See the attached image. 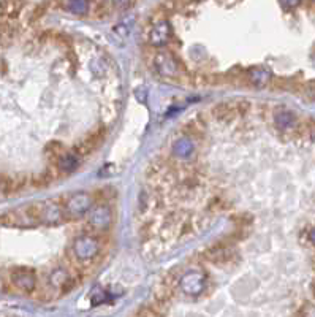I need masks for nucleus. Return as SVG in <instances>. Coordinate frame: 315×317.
I'll use <instances>...</instances> for the list:
<instances>
[{"mask_svg": "<svg viewBox=\"0 0 315 317\" xmlns=\"http://www.w3.org/2000/svg\"><path fill=\"white\" fill-rule=\"evenodd\" d=\"M307 90H309V99L314 100V83L312 81L307 83Z\"/></svg>", "mask_w": 315, "mask_h": 317, "instance_id": "27", "label": "nucleus"}, {"mask_svg": "<svg viewBox=\"0 0 315 317\" xmlns=\"http://www.w3.org/2000/svg\"><path fill=\"white\" fill-rule=\"evenodd\" d=\"M80 162L81 159L78 157L73 151H65L61 156V159L56 162V165H57L56 168L62 174H71L80 168Z\"/></svg>", "mask_w": 315, "mask_h": 317, "instance_id": "13", "label": "nucleus"}, {"mask_svg": "<svg viewBox=\"0 0 315 317\" xmlns=\"http://www.w3.org/2000/svg\"><path fill=\"white\" fill-rule=\"evenodd\" d=\"M65 151H67V149H65V146L61 143V141H52V143H49L48 146H46L44 156L49 162H57Z\"/></svg>", "mask_w": 315, "mask_h": 317, "instance_id": "17", "label": "nucleus"}, {"mask_svg": "<svg viewBox=\"0 0 315 317\" xmlns=\"http://www.w3.org/2000/svg\"><path fill=\"white\" fill-rule=\"evenodd\" d=\"M75 277L70 273L68 268L65 267H57L49 273L48 276V282L51 290H59L61 294H67L70 292V289L75 286Z\"/></svg>", "mask_w": 315, "mask_h": 317, "instance_id": "6", "label": "nucleus"}, {"mask_svg": "<svg viewBox=\"0 0 315 317\" xmlns=\"http://www.w3.org/2000/svg\"><path fill=\"white\" fill-rule=\"evenodd\" d=\"M212 116L217 121H222V122H231L236 116V111H234V106H233V102H222V103H217L215 106H212L211 109Z\"/></svg>", "mask_w": 315, "mask_h": 317, "instance_id": "14", "label": "nucleus"}, {"mask_svg": "<svg viewBox=\"0 0 315 317\" xmlns=\"http://www.w3.org/2000/svg\"><path fill=\"white\" fill-rule=\"evenodd\" d=\"M108 300V295L106 292L102 289V287H95L94 290H92V294H90V301H92V305L94 306H98V305H102V303H105Z\"/></svg>", "mask_w": 315, "mask_h": 317, "instance_id": "22", "label": "nucleus"}, {"mask_svg": "<svg viewBox=\"0 0 315 317\" xmlns=\"http://www.w3.org/2000/svg\"><path fill=\"white\" fill-rule=\"evenodd\" d=\"M193 149H195V146H193L192 140H190V138H179V140H176L173 143L174 156L182 157V159H187L190 154L193 152Z\"/></svg>", "mask_w": 315, "mask_h": 317, "instance_id": "16", "label": "nucleus"}, {"mask_svg": "<svg viewBox=\"0 0 315 317\" xmlns=\"http://www.w3.org/2000/svg\"><path fill=\"white\" fill-rule=\"evenodd\" d=\"M171 38H173V30H171V25H169V21L168 19H162V21H157L152 25V29H150L149 43L154 48H162L168 44Z\"/></svg>", "mask_w": 315, "mask_h": 317, "instance_id": "9", "label": "nucleus"}, {"mask_svg": "<svg viewBox=\"0 0 315 317\" xmlns=\"http://www.w3.org/2000/svg\"><path fill=\"white\" fill-rule=\"evenodd\" d=\"M105 135H106V128H105V124H100L94 132H90L86 138H83L80 145H76L73 148V152L80 159L87 156V154H90V152H94L97 148L105 141Z\"/></svg>", "mask_w": 315, "mask_h": 317, "instance_id": "5", "label": "nucleus"}, {"mask_svg": "<svg viewBox=\"0 0 315 317\" xmlns=\"http://www.w3.org/2000/svg\"><path fill=\"white\" fill-rule=\"evenodd\" d=\"M181 290L186 295L190 296H198L200 294H203V290L206 289V277L201 271H189L186 273L179 281Z\"/></svg>", "mask_w": 315, "mask_h": 317, "instance_id": "7", "label": "nucleus"}, {"mask_svg": "<svg viewBox=\"0 0 315 317\" xmlns=\"http://www.w3.org/2000/svg\"><path fill=\"white\" fill-rule=\"evenodd\" d=\"M233 106H234L236 114L246 116L249 113V109H251V103L247 100H238V102H233Z\"/></svg>", "mask_w": 315, "mask_h": 317, "instance_id": "23", "label": "nucleus"}, {"mask_svg": "<svg viewBox=\"0 0 315 317\" xmlns=\"http://www.w3.org/2000/svg\"><path fill=\"white\" fill-rule=\"evenodd\" d=\"M5 290V281H3V277L0 276V292H3Z\"/></svg>", "mask_w": 315, "mask_h": 317, "instance_id": "28", "label": "nucleus"}, {"mask_svg": "<svg viewBox=\"0 0 315 317\" xmlns=\"http://www.w3.org/2000/svg\"><path fill=\"white\" fill-rule=\"evenodd\" d=\"M92 203H94V198H92V195H89L87 192H76L73 195H70L65 200V205H63L65 219L83 217L84 214H87L89 210L92 208Z\"/></svg>", "mask_w": 315, "mask_h": 317, "instance_id": "3", "label": "nucleus"}, {"mask_svg": "<svg viewBox=\"0 0 315 317\" xmlns=\"http://www.w3.org/2000/svg\"><path fill=\"white\" fill-rule=\"evenodd\" d=\"M63 8H67L70 13H73V15H87L89 13V8H90V3L89 2H84V0H78V2H65L62 3Z\"/></svg>", "mask_w": 315, "mask_h": 317, "instance_id": "18", "label": "nucleus"}, {"mask_svg": "<svg viewBox=\"0 0 315 317\" xmlns=\"http://www.w3.org/2000/svg\"><path fill=\"white\" fill-rule=\"evenodd\" d=\"M10 281L18 290H21V292H25V294L34 292L37 289V276L34 273V270H30V268H22V267L15 268L11 271Z\"/></svg>", "mask_w": 315, "mask_h": 317, "instance_id": "8", "label": "nucleus"}, {"mask_svg": "<svg viewBox=\"0 0 315 317\" xmlns=\"http://www.w3.org/2000/svg\"><path fill=\"white\" fill-rule=\"evenodd\" d=\"M201 255L206 262H211L214 265H227L231 262V258L234 257V252L231 251L230 246L220 241L219 244L212 246V248H208Z\"/></svg>", "mask_w": 315, "mask_h": 317, "instance_id": "10", "label": "nucleus"}, {"mask_svg": "<svg viewBox=\"0 0 315 317\" xmlns=\"http://www.w3.org/2000/svg\"><path fill=\"white\" fill-rule=\"evenodd\" d=\"M117 195V192L114 190V187H105V189H100L98 192H95V198H98V205H106V202L108 200H111V198H114ZM92 197V198H94Z\"/></svg>", "mask_w": 315, "mask_h": 317, "instance_id": "21", "label": "nucleus"}, {"mask_svg": "<svg viewBox=\"0 0 315 317\" xmlns=\"http://www.w3.org/2000/svg\"><path fill=\"white\" fill-rule=\"evenodd\" d=\"M136 317H162V316H160L159 313H157L154 308H150V306H144V308L140 309V311H138Z\"/></svg>", "mask_w": 315, "mask_h": 317, "instance_id": "24", "label": "nucleus"}, {"mask_svg": "<svg viewBox=\"0 0 315 317\" xmlns=\"http://www.w3.org/2000/svg\"><path fill=\"white\" fill-rule=\"evenodd\" d=\"M3 224L10 225V227H19V229H27V227H35V225H38V222L32 217L27 208L6 212V216L3 217Z\"/></svg>", "mask_w": 315, "mask_h": 317, "instance_id": "11", "label": "nucleus"}, {"mask_svg": "<svg viewBox=\"0 0 315 317\" xmlns=\"http://www.w3.org/2000/svg\"><path fill=\"white\" fill-rule=\"evenodd\" d=\"M87 224L95 232H106L113 225V211L108 205H95L87 212Z\"/></svg>", "mask_w": 315, "mask_h": 317, "instance_id": "4", "label": "nucleus"}, {"mask_svg": "<svg viewBox=\"0 0 315 317\" xmlns=\"http://www.w3.org/2000/svg\"><path fill=\"white\" fill-rule=\"evenodd\" d=\"M27 210L38 224L57 225L65 221L63 208L56 200H43V202L30 205Z\"/></svg>", "mask_w": 315, "mask_h": 317, "instance_id": "2", "label": "nucleus"}, {"mask_svg": "<svg viewBox=\"0 0 315 317\" xmlns=\"http://www.w3.org/2000/svg\"><path fill=\"white\" fill-rule=\"evenodd\" d=\"M244 80H246L247 86L263 89L271 83V73L261 67H255V68L247 70L246 75H244Z\"/></svg>", "mask_w": 315, "mask_h": 317, "instance_id": "12", "label": "nucleus"}, {"mask_svg": "<svg viewBox=\"0 0 315 317\" xmlns=\"http://www.w3.org/2000/svg\"><path fill=\"white\" fill-rule=\"evenodd\" d=\"M29 183H30L32 187H35V189H43V187L49 186L52 181H51V178H49L48 174H46V171H44V173H35V174H32L30 179H29Z\"/></svg>", "mask_w": 315, "mask_h": 317, "instance_id": "20", "label": "nucleus"}, {"mask_svg": "<svg viewBox=\"0 0 315 317\" xmlns=\"http://www.w3.org/2000/svg\"><path fill=\"white\" fill-rule=\"evenodd\" d=\"M22 6H24V3H19V2H2L0 3V10H2L5 16L13 19V18H18Z\"/></svg>", "mask_w": 315, "mask_h": 317, "instance_id": "19", "label": "nucleus"}, {"mask_svg": "<svg viewBox=\"0 0 315 317\" xmlns=\"http://www.w3.org/2000/svg\"><path fill=\"white\" fill-rule=\"evenodd\" d=\"M274 124L280 128H290L296 124V118H294V114L292 111H288V109H277V111L274 113Z\"/></svg>", "mask_w": 315, "mask_h": 317, "instance_id": "15", "label": "nucleus"}, {"mask_svg": "<svg viewBox=\"0 0 315 317\" xmlns=\"http://www.w3.org/2000/svg\"><path fill=\"white\" fill-rule=\"evenodd\" d=\"M102 243L95 235H81L78 236L73 244H71L70 255L73 258L75 263H87L92 262L94 258L100 254Z\"/></svg>", "mask_w": 315, "mask_h": 317, "instance_id": "1", "label": "nucleus"}, {"mask_svg": "<svg viewBox=\"0 0 315 317\" xmlns=\"http://www.w3.org/2000/svg\"><path fill=\"white\" fill-rule=\"evenodd\" d=\"M48 6V3H42V5H38L37 8H35V11H34V15H32V18H30V22H35L38 18H40L43 13H44V8Z\"/></svg>", "mask_w": 315, "mask_h": 317, "instance_id": "25", "label": "nucleus"}, {"mask_svg": "<svg viewBox=\"0 0 315 317\" xmlns=\"http://www.w3.org/2000/svg\"><path fill=\"white\" fill-rule=\"evenodd\" d=\"M6 197V176L0 174V198Z\"/></svg>", "mask_w": 315, "mask_h": 317, "instance_id": "26", "label": "nucleus"}]
</instances>
